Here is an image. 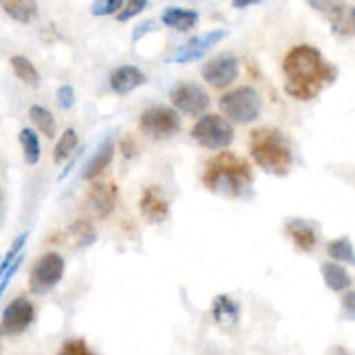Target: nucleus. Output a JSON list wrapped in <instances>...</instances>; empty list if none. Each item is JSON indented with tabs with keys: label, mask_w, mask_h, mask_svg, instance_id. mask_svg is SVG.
<instances>
[{
	"label": "nucleus",
	"mask_w": 355,
	"mask_h": 355,
	"mask_svg": "<svg viewBox=\"0 0 355 355\" xmlns=\"http://www.w3.org/2000/svg\"><path fill=\"white\" fill-rule=\"evenodd\" d=\"M333 355H350V354L347 352L345 349H342V347H336V349L333 350Z\"/></svg>",
	"instance_id": "39"
},
{
	"label": "nucleus",
	"mask_w": 355,
	"mask_h": 355,
	"mask_svg": "<svg viewBox=\"0 0 355 355\" xmlns=\"http://www.w3.org/2000/svg\"><path fill=\"white\" fill-rule=\"evenodd\" d=\"M6 220V196H3V191L0 189V225Z\"/></svg>",
	"instance_id": "38"
},
{
	"label": "nucleus",
	"mask_w": 355,
	"mask_h": 355,
	"mask_svg": "<svg viewBox=\"0 0 355 355\" xmlns=\"http://www.w3.org/2000/svg\"><path fill=\"white\" fill-rule=\"evenodd\" d=\"M75 90L71 85H61L58 89V103L62 110H71L75 106Z\"/></svg>",
	"instance_id": "32"
},
{
	"label": "nucleus",
	"mask_w": 355,
	"mask_h": 355,
	"mask_svg": "<svg viewBox=\"0 0 355 355\" xmlns=\"http://www.w3.org/2000/svg\"><path fill=\"white\" fill-rule=\"evenodd\" d=\"M229 35L227 30H211L207 31L203 35H198V37L189 38V42L184 45H180L168 59L166 62H175V64H187V62H194L198 59L203 58L208 51H210L214 45H217L218 42L224 40Z\"/></svg>",
	"instance_id": "10"
},
{
	"label": "nucleus",
	"mask_w": 355,
	"mask_h": 355,
	"mask_svg": "<svg viewBox=\"0 0 355 355\" xmlns=\"http://www.w3.org/2000/svg\"><path fill=\"white\" fill-rule=\"evenodd\" d=\"M35 319V307L28 298H14L2 312L0 319V336L23 335Z\"/></svg>",
	"instance_id": "9"
},
{
	"label": "nucleus",
	"mask_w": 355,
	"mask_h": 355,
	"mask_svg": "<svg viewBox=\"0 0 355 355\" xmlns=\"http://www.w3.org/2000/svg\"><path fill=\"white\" fill-rule=\"evenodd\" d=\"M114 155V142L113 137H106L99 146H97L96 153L92 155V158L87 162L85 168H83L82 177L85 180H96L99 179L101 173L104 172L107 165L111 163Z\"/></svg>",
	"instance_id": "17"
},
{
	"label": "nucleus",
	"mask_w": 355,
	"mask_h": 355,
	"mask_svg": "<svg viewBox=\"0 0 355 355\" xmlns=\"http://www.w3.org/2000/svg\"><path fill=\"white\" fill-rule=\"evenodd\" d=\"M146 82H148L146 73L134 64L118 66V68H114L113 71H111L110 76L111 90H113L114 94H118V96H127L132 90L144 85Z\"/></svg>",
	"instance_id": "14"
},
{
	"label": "nucleus",
	"mask_w": 355,
	"mask_h": 355,
	"mask_svg": "<svg viewBox=\"0 0 355 355\" xmlns=\"http://www.w3.org/2000/svg\"><path fill=\"white\" fill-rule=\"evenodd\" d=\"M328 255L331 257L333 260H338V262H345V263H350V266H355V250H354L352 241H350L347 236L329 243Z\"/></svg>",
	"instance_id": "25"
},
{
	"label": "nucleus",
	"mask_w": 355,
	"mask_h": 355,
	"mask_svg": "<svg viewBox=\"0 0 355 355\" xmlns=\"http://www.w3.org/2000/svg\"><path fill=\"white\" fill-rule=\"evenodd\" d=\"M218 106L229 120L236 123H252L260 116L262 99L253 87L243 85L224 94L218 101Z\"/></svg>",
	"instance_id": "4"
},
{
	"label": "nucleus",
	"mask_w": 355,
	"mask_h": 355,
	"mask_svg": "<svg viewBox=\"0 0 355 355\" xmlns=\"http://www.w3.org/2000/svg\"><path fill=\"white\" fill-rule=\"evenodd\" d=\"M121 149H123V153H125V156H127V158H132V153L135 151L134 141H132L130 137H127L123 142H121Z\"/></svg>",
	"instance_id": "36"
},
{
	"label": "nucleus",
	"mask_w": 355,
	"mask_h": 355,
	"mask_svg": "<svg viewBox=\"0 0 355 355\" xmlns=\"http://www.w3.org/2000/svg\"><path fill=\"white\" fill-rule=\"evenodd\" d=\"M284 92L297 101H311L338 78V69L324 61L321 52L312 45H297L283 62Z\"/></svg>",
	"instance_id": "1"
},
{
	"label": "nucleus",
	"mask_w": 355,
	"mask_h": 355,
	"mask_svg": "<svg viewBox=\"0 0 355 355\" xmlns=\"http://www.w3.org/2000/svg\"><path fill=\"white\" fill-rule=\"evenodd\" d=\"M125 0H96L90 7V12L94 16H111V14H116L123 9Z\"/></svg>",
	"instance_id": "29"
},
{
	"label": "nucleus",
	"mask_w": 355,
	"mask_h": 355,
	"mask_svg": "<svg viewBox=\"0 0 355 355\" xmlns=\"http://www.w3.org/2000/svg\"><path fill=\"white\" fill-rule=\"evenodd\" d=\"M342 307H343V314H345V318L355 321V291H349V293H345V297H343L342 300Z\"/></svg>",
	"instance_id": "34"
},
{
	"label": "nucleus",
	"mask_w": 355,
	"mask_h": 355,
	"mask_svg": "<svg viewBox=\"0 0 355 355\" xmlns=\"http://www.w3.org/2000/svg\"><path fill=\"white\" fill-rule=\"evenodd\" d=\"M10 66H12V71L21 82H24L30 87H38L40 85V73L35 68L33 62L30 61L24 55H12L10 58Z\"/></svg>",
	"instance_id": "22"
},
{
	"label": "nucleus",
	"mask_w": 355,
	"mask_h": 355,
	"mask_svg": "<svg viewBox=\"0 0 355 355\" xmlns=\"http://www.w3.org/2000/svg\"><path fill=\"white\" fill-rule=\"evenodd\" d=\"M139 128L148 137L163 141L180 132V118L175 110L168 106H153L141 114Z\"/></svg>",
	"instance_id": "6"
},
{
	"label": "nucleus",
	"mask_w": 355,
	"mask_h": 355,
	"mask_svg": "<svg viewBox=\"0 0 355 355\" xmlns=\"http://www.w3.org/2000/svg\"><path fill=\"white\" fill-rule=\"evenodd\" d=\"M141 211L151 224H162L168 218V201L165 200L158 186L146 187L141 198Z\"/></svg>",
	"instance_id": "15"
},
{
	"label": "nucleus",
	"mask_w": 355,
	"mask_h": 355,
	"mask_svg": "<svg viewBox=\"0 0 355 355\" xmlns=\"http://www.w3.org/2000/svg\"><path fill=\"white\" fill-rule=\"evenodd\" d=\"M28 238H30V232L26 231V232H23V234L17 236V238L12 241V245H10L9 252H7L6 257H3V259L0 260V279H2L3 274H6L7 270H9V267L12 266L14 262H16L17 257L21 255V252H23V248H24V245H26Z\"/></svg>",
	"instance_id": "28"
},
{
	"label": "nucleus",
	"mask_w": 355,
	"mask_h": 355,
	"mask_svg": "<svg viewBox=\"0 0 355 355\" xmlns=\"http://www.w3.org/2000/svg\"><path fill=\"white\" fill-rule=\"evenodd\" d=\"M64 274V259L59 253L49 252L37 260L30 274V291L33 295H47L54 290Z\"/></svg>",
	"instance_id": "7"
},
{
	"label": "nucleus",
	"mask_w": 355,
	"mask_h": 355,
	"mask_svg": "<svg viewBox=\"0 0 355 355\" xmlns=\"http://www.w3.org/2000/svg\"><path fill=\"white\" fill-rule=\"evenodd\" d=\"M58 355H96L89 349L85 340H69L61 347Z\"/></svg>",
	"instance_id": "31"
},
{
	"label": "nucleus",
	"mask_w": 355,
	"mask_h": 355,
	"mask_svg": "<svg viewBox=\"0 0 355 355\" xmlns=\"http://www.w3.org/2000/svg\"><path fill=\"white\" fill-rule=\"evenodd\" d=\"M286 232L295 245L304 252H312L318 243V234L311 222L304 220V218H291L286 222Z\"/></svg>",
	"instance_id": "18"
},
{
	"label": "nucleus",
	"mask_w": 355,
	"mask_h": 355,
	"mask_svg": "<svg viewBox=\"0 0 355 355\" xmlns=\"http://www.w3.org/2000/svg\"><path fill=\"white\" fill-rule=\"evenodd\" d=\"M0 9L14 21L23 24L31 23L38 14L35 0H0Z\"/></svg>",
	"instance_id": "20"
},
{
	"label": "nucleus",
	"mask_w": 355,
	"mask_h": 355,
	"mask_svg": "<svg viewBox=\"0 0 355 355\" xmlns=\"http://www.w3.org/2000/svg\"><path fill=\"white\" fill-rule=\"evenodd\" d=\"M69 232L75 238L76 246L80 248H87V246L94 245L97 239L96 231H94L92 224L87 220H75L71 225H69Z\"/></svg>",
	"instance_id": "27"
},
{
	"label": "nucleus",
	"mask_w": 355,
	"mask_h": 355,
	"mask_svg": "<svg viewBox=\"0 0 355 355\" xmlns=\"http://www.w3.org/2000/svg\"><path fill=\"white\" fill-rule=\"evenodd\" d=\"M23 259H24V255H23V253H21V255L16 259V262H14L12 266L9 267V270H7V272L2 276V279H0V298L3 297V293H6L7 286H9L10 281L14 279L16 272H17V270H19L21 263H23Z\"/></svg>",
	"instance_id": "33"
},
{
	"label": "nucleus",
	"mask_w": 355,
	"mask_h": 355,
	"mask_svg": "<svg viewBox=\"0 0 355 355\" xmlns=\"http://www.w3.org/2000/svg\"><path fill=\"white\" fill-rule=\"evenodd\" d=\"M19 142L23 148V158L26 165H37L42 155L40 139H38L37 132L31 128H23L19 132Z\"/></svg>",
	"instance_id": "23"
},
{
	"label": "nucleus",
	"mask_w": 355,
	"mask_h": 355,
	"mask_svg": "<svg viewBox=\"0 0 355 355\" xmlns=\"http://www.w3.org/2000/svg\"><path fill=\"white\" fill-rule=\"evenodd\" d=\"M153 28H155V23H153V21H142V23H139L137 26L134 28V33H132V40L134 42H137L139 38H142L144 37L146 33H148V31H151Z\"/></svg>",
	"instance_id": "35"
},
{
	"label": "nucleus",
	"mask_w": 355,
	"mask_h": 355,
	"mask_svg": "<svg viewBox=\"0 0 355 355\" xmlns=\"http://www.w3.org/2000/svg\"><path fill=\"white\" fill-rule=\"evenodd\" d=\"M262 0H232V7L234 9H246L250 6H255V3H260Z\"/></svg>",
	"instance_id": "37"
},
{
	"label": "nucleus",
	"mask_w": 355,
	"mask_h": 355,
	"mask_svg": "<svg viewBox=\"0 0 355 355\" xmlns=\"http://www.w3.org/2000/svg\"><path fill=\"white\" fill-rule=\"evenodd\" d=\"M314 10L328 17L331 30L340 37H355V7L343 0H307Z\"/></svg>",
	"instance_id": "8"
},
{
	"label": "nucleus",
	"mask_w": 355,
	"mask_h": 355,
	"mask_svg": "<svg viewBox=\"0 0 355 355\" xmlns=\"http://www.w3.org/2000/svg\"><path fill=\"white\" fill-rule=\"evenodd\" d=\"M201 179L208 191L232 200L248 198L253 191V172L250 165L229 151L211 158L205 166Z\"/></svg>",
	"instance_id": "2"
},
{
	"label": "nucleus",
	"mask_w": 355,
	"mask_h": 355,
	"mask_svg": "<svg viewBox=\"0 0 355 355\" xmlns=\"http://www.w3.org/2000/svg\"><path fill=\"white\" fill-rule=\"evenodd\" d=\"M170 99H172L175 110L182 111L189 116H198V114L205 113L210 106V96L198 83L193 82L179 83L170 92Z\"/></svg>",
	"instance_id": "11"
},
{
	"label": "nucleus",
	"mask_w": 355,
	"mask_h": 355,
	"mask_svg": "<svg viewBox=\"0 0 355 355\" xmlns=\"http://www.w3.org/2000/svg\"><path fill=\"white\" fill-rule=\"evenodd\" d=\"M321 274L322 277H324V283L328 284V288H331L333 291H343L352 284L349 272H347L342 266H338V263L335 262L322 263Z\"/></svg>",
	"instance_id": "21"
},
{
	"label": "nucleus",
	"mask_w": 355,
	"mask_h": 355,
	"mask_svg": "<svg viewBox=\"0 0 355 355\" xmlns=\"http://www.w3.org/2000/svg\"><path fill=\"white\" fill-rule=\"evenodd\" d=\"M239 75V62L234 55L222 54L208 61L201 69V76L205 82L210 83L215 89H225L231 85Z\"/></svg>",
	"instance_id": "12"
},
{
	"label": "nucleus",
	"mask_w": 355,
	"mask_h": 355,
	"mask_svg": "<svg viewBox=\"0 0 355 355\" xmlns=\"http://www.w3.org/2000/svg\"><path fill=\"white\" fill-rule=\"evenodd\" d=\"M30 120L37 125L38 130H40L47 139H52L55 135L54 114H52L47 107L40 106V104H33V106L30 107Z\"/></svg>",
	"instance_id": "24"
},
{
	"label": "nucleus",
	"mask_w": 355,
	"mask_h": 355,
	"mask_svg": "<svg viewBox=\"0 0 355 355\" xmlns=\"http://www.w3.org/2000/svg\"><path fill=\"white\" fill-rule=\"evenodd\" d=\"M211 318L220 328L232 329L239 321V305L229 295H217L211 302Z\"/></svg>",
	"instance_id": "16"
},
{
	"label": "nucleus",
	"mask_w": 355,
	"mask_h": 355,
	"mask_svg": "<svg viewBox=\"0 0 355 355\" xmlns=\"http://www.w3.org/2000/svg\"><path fill=\"white\" fill-rule=\"evenodd\" d=\"M200 14L193 9H182V7H168L163 10L162 21L165 26L177 31H189L198 24Z\"/></svg>",
	"instance_id": "19"
},
{
	"label": "nucleus",
	"mask_w": 355,
	"mask_h": 355,
	"mask_svg": "<svg viewBox=\"0 0 355 355\" xmlns=\"http://www.w3.org/2000/svg\"><path fill=\"white\" fill-rule=\"evenodd\" d=\"M191 137L205 149L220 151L229 148L234 141V130L231 123L218 114H205L191 130Z\"/></svg>",
	"instance_id": "5"
},
{
	"label": "nucleus",
	"mask_w": 355,
	"mask_h": 355,
	"mask_svg": "<svg viewBox=\"0 0 355 355\" xmlns=\"http://www.w3.org/2000/svg\"><path fill=\"white\" fill-rule=\"evenodd\" d=\"M118 189L111 179H96L92 187L89 189V203L90 210L97 218H106L113 214L114 205H116Z\"/></svg>",
	"instance_id": "13"
},
{
	"label": "nucleus",
	"mask_w": 355,
	"mask_h": 355,
	"mask_svg": "<svg viewBox=\"0 0 355 355\" xmlns=\"http://www.w3.org/2000/svg\"><path fill=\"white\" fill-rule=\"evenodd\" d=\"M146 7H148V0H127V3H125L123 9L120 10V14L116 16V19L120 21V23H125V21L139 16V14L146 9Z\"/></svg>",
	"instance_id": "30"
},
{
	"label": "nucleus",
	"mask_w": 355,
	"mask_h": 355,
	"mask_svg": "<svg viewBox=\"0 0 355 355\" xmlns=\"http://www.w3.org/2000/svg\"><path fill=\"white\" fill-rule=\"evenodd\" d=\"M250 153L269 175L286 177L293 166V151L288 137L272 127H259L250 135Z\"/></svg>",
	"instance_id": "3"
},
{
	"label": "nucleus",
	"mask_w": 355,
	"mask_h": 355,
	"mask_svg": "<svg viewBox=\"0 0 355 355\" xmlns=\"http://www.w3.org/2000/svg\"><path fill=\"white\" fill-rule=\"evenodd\" d=\"M78 146V134H76L73 128H68V130L62 132V135L59 137L58 144L54 148V162L62 163L64 159H68L71 156V153L75 151V148Z\"/></svg>",
	"instance_id": "26"
}]
</instances>
